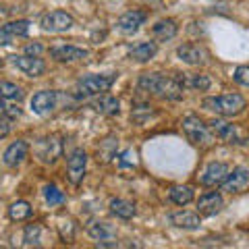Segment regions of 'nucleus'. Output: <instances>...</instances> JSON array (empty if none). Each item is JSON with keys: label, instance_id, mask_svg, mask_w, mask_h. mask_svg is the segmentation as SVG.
<instances>
[{"label": "nucleus", "instance_id": "393cba45", "mask_svg": "<svg viewBox=\"0 0 249 249\" xmlns=\"http://www.w3.org/2000/svg\"><path fill=\"white\" fill-rule=\"evenodd\" d=\"M168 197L177 206H187L189 201H193V189L189 185H175L173 189L168 191Z\"/></svg>", "mask_w": 249, "mask_h": 249}, {"label": "nucleus", "instance_id": "a878e982", "mask_svg": "<svg viewBox=\"0 0 249 249\" xmlns=\"http://www.w3.org/2000/svg\"><path fill=\"white\" fill-rule=\"evenodd\" d=\"M25 91L19 85H15L11 81H0V100H13V102H21Z\"/></svg>", "mask_w": 249, "mask_h": 249}, {"label": "nucleus", "instance_id": "4468645a", "mask_svg": "<svg viewBox=\"0 0 249 249\" xmlns=\"http://www.w3.org/2000/svg\"><path fill=\"white\" fill-rule=\"evenodd\" d=\"M177 56L187 65H204L208 60V50L199 44H183L177 48Z\"/></svg>", "mask_w": 249, "mask_h": 249}, {"label": "nucleus", "instance_id": "a211bd4d", "mask_svg": "<svg viewBox=\"0 0 249 249\" xmlns=\"http://www.w3.org/2000/svg\"><path fill=\"white\" fill-rule=\"evenodd\" d=\"M27 152H29V145L19 139V142H15V143H11L9 147H6V152H4V156H2V160H4V164H6V166L15 168V166H19L21 162L27 158Z\"/></svg>", "mask_w": 249, "mask_h": 249}, {"label": "nucleus", "instance_id": "6ab92c4d", "mask_svg": "<svg viewBox=\"0 0 249 249\" xmlns=\"http://www.w3.org/2000/svg\"><path fill=\"white\" fill-rule=\"evenodd\" d=\"M93 108H96L100 114L114 116V114H119V110H121V102L114 96H110V93H100V98L93 102Z\"/></svg>", "mask_w": 249, "mask_h": 249}, {"label": "nucleus", "instance_id": "1a4fd4ad", "mask_svg": "<svg viewBox=\"0 0 249 249\" xmlns=\"http://www.w3.org/2000/svg\"><path fill=\"white\" fill-rule=\"evenodd\" d=\"M229 173H231L229 164H224V162H210L199 177V183L206 187H220L224 183V178L229 177Z\"/></svg>", "mask_w": 249, "mask_h": 249}, {"label": "nucleus", "instance_id": "c85d7f7f", "mask_svg": "<svg viewBox=\"0 0 249 249\" xmlns=\"http://www.w3.org/2000/svg\"><path fill=\"white\" fill-rule=\"evenodd\" d=\"M42 241V227L40 224H27L25 227V232H23V245L25 247H31V245H40Z\"/></svg>", "mask_w": 249, "mask_h": 249}, {"label": "nucleus", "instance_id": "f03ea898", "mask_svg": "<svg viewBox=\"0 0 249 249\" xmlns=\"http://www.w3.org/2000/svg\"><path fill=\"white\" fill-rule=\"evenodd\" d=\"M201 106L210 112H216L218 116H237L245 110L247 102L241 93H224V96L206 98Z\"/></svg>", "mask_w": 249, "mask_h": 249}, {"label": "nucleus", "instance_id": "aec40b11", "mask_svg": "<svg viewBox=\"0 0 249 249\" xmlns=\"http://www.w3.org/2000/svg\"><path fill=\"white\" fill-rule=\"evenodd\" d=\"M156 52H158V46L154 42H139L129 50V56L137 62H147L156 56Z\"/></svg>", "mask_w": 249, "mask_h": 249}, {"label": "nucleus", "instance_id": "c756f323", "mask_svg": "<svg viewBox=\"0 0 249 249\" xmlns=\"http://www.w3.org/2000/svg\"><path fill=\"white\" fill-rule=\"evenodd\" d=\"M44 197H46V201H48L50 206H58V204H62L65 201V193H62L56 185H46L44 187Z\"/></svg>", "mask_w": 249, "mask_h": 249}, {"label": "nucleus", "instance_id": "ddd939ff", "mask_svg": "<svg viewBox=\"0 0 249 249\" xmlns=\"http://www.w3.org/2000/svg\"><path fill=\"white\" fill-rule=\"evenodd\" d=\"M11 60L19 71H23L29 77H40L46 73V62L40 56H29V54H25V56H11Z\"/></svg>", "mask_w": 249, "mask_h": 249}, {"label": "nucleus", "instance_id": "2f4dec72", "mask_svg": "<svg viewBox=\"0 0 249 249\" xmlns=\"http://www.w3.org/2000/svg\"><path fill=\"white\" fill-rule=\"evenodd\" d=\"M187 83H189V88L199 89V91H206V89H210V85H212V81H210L206 75H191L189 79H187Z\"/></svg>", "mask_w": 249, "mask_h": 249}, {"label": "nucleus", "instance_id": "b1692460", "mask_svg": "<svg viewBox=\"0 0 249 249\" xmlns=\"http://www.w3.org/2000/svg\"><path fill=\"white\" fill-rule=\"evenodd\" d=\"M110 212L114 216L123 218V220H129V218L135 216V204L129 199H123V197H114V199H110Z\"/></svg>", "mask_w": 249, "mask_h": 249}, {"label": "nucleus", "instance_id": "5701e85b", "mask_svg": "<svg viewBox=\"0 0 249 249\" xmlns=\"http://www.w3.org/2000/svg\"><path fill=\"white\" fill-rule=\"evenodd\" d=\"M152 36L156 37V40H160V42L173 40V37L177 36V23L173 19H162V21H158L152 27Z\"/></svg>", "mask_w": 249, "mask_h": 249}, {"label": "nucleus", "instance_id": "dca6fc26", "mask_svg": "<svg viewBox=\"0 0 249 249\" xmlns=\"http://www.w3.org/2000/svg\"><path fill=\"white\" fill-rule=\"evenodd\" d=\"M222 206H224V199L218 191H208L197 199V210H199V214H204V216L218 214L222 210Z\"/></svg>", "mask_w": 249, "mask_h": 249}, {"label": "nucleus", "instance_id": "20e7f679", "mask_svg": "<svg viewBox=\"0 0 249 249\" xmlns=\"http://www.w3.org/2000/svg\"><path fill=\"white\" fill-rule=\"evenodd\" d=\"M116 81V75H85L77 81V93L79 96H100L106 93Z\"/></svg>", "mask_w": 249, "mask_h": 249}, {"label": "nucleus", "instance_id": "c9c22d12", "mask_svg": "<svg viewBox=\"0 0 249 249\" xmlns=\"http://www.w3.org/2000/svg\"><path fill=\"white\" fill-rule=\"evenodd\" d=\"M42 44H27V48H25V52L29 54V56H40L42 54Z\"/></svg>", "mask_w": 249, "mask_h": 249}, {"label": "nucleus", "instance_id": "f3484780", "mask_svg": "<svg viewBox=\"0 0 249 249\" xmlns=\"http://www.w3.org/2000/svg\"><path fill=\"white\" fill-rule=\"evenodd\" d=\"M50 56L58 62H75L88 56V50L77 48V46H54L50 48Z\"/></svg>", "mask_w": 249, "mask_h": 249}, {"label": "nucleus", "instance_id": "f704fd0d", "mask_svg": "<svg viewBox=\"0 0 249 249\" xmlns=\"http://www.w3.org/2000/svg\"><path fill=\"white\" fill-rule=\"evenodd\" d=\"M11 133V124H9V119H4L2 114H0V139L6 137Z\"/></svg>", "mask_w": 249, "mask_h": 249}, {"label": "nucleus", "instance_id": "72a5a7b5", "mask_svg": "<svg viewBox=\"0 0 249 249\" xmlns=\"http://www.w3.org/2000/svg\"><path fill=\"white\" fill-rule=\"evenodd\" d=\"M116 162H119V166L124 168V166H135V152L133 150H124L121 156H116Z\"/></svg>", "mask_w": 249, "mask_h": 249}, {"label": "nucleus", "instance_id": "7c9ffc66", "mask_svg": "<svg viewBox=\"0 0 249 249\" xmlns=\"http://www.w3.org/2000/svg\"><path fill=\"white\" fill-rule=\"evenodd\" d=\"M0 114L11 121V119H19L23 110L17 104H13V100H0Z\"/></svg>", "mask_w": 249, "mask_h": 249}, {"label": "nucleus", "instance_id": "f257e3e1", "mask_svg": "<svg viewBox=\"0 0 249 249\" xmlns=\"http://www.w3.org/2000/svg\"><path fill=\"white\" fill-rule=\"evenodd\" d=\"M137 88L145 91V93H152V96H158V98H164V100H177L183 98V91H185V77L181 73H175V75H164V73H143L139 77V83Z\"/></svg>", "mask_w": 249, "mask_h": 249}, {"label": "nucleus", "instance_id": "f8f14e48", "mask_svg": "<svg viewBox=\"0 0 249 249\" xmlns=\"http://www.w3.org/2000/svg\"><path fill=\"white\" fill-rule=\"evenodd\" d=\"M88 232L93 241H98V247H119L114 241V229L108 222H91Z\"/></svg>", "mask_w": 249, "mask_h": 249}, {"label": "nucleus", "instance_id": "0eeeda50", "mask_svg": "<svg viewBox=\"0 0 249 249\" xmlns=\"http://www.w3.org/2000/svg\"><path fill=\"white\" fill-rule=\"evenodd\" d=\"M36 154H37V158H40L44 164H54V162L60 158V154H62L60 137L58 135H48V137L40 139L37 145H36Z\"/></svg>", "mask_w": 249, "mask_h": 249}, {"label": "nucleus", "instance_id": "2eb2a0df", "mask_svg": "<svg viewBox=\"0 0 249 249\" xmlns=\"http://www.w3.org/2000/svg\"><path fill=\"white\" fill-rule=\"evenodd\" d=\"M145 19H147L145 11H127L119 17L116 25H119V29L123 31V34H135V31L139 29V25L145 23Z\"/></svg>", "mask_w": 249, "mask_h": 249}, {"label": "nucleus", "instance_id": "412c9836", "mask_svg": "<svg viewBox=\"0 0 249 249\" xmlns=\"http://www.w3.org/2000/svg\"><path fill=\"white\" fill-rule=\"evenodd\" d=\"M170 222L175 224V227L178 229H187V231H196L199 229V216L197 214H193V212H175V214H170Z\"/></svg>", "mask_w": 249, "mask_h": 249}, {"label": "nucleus", "instance_id": "39448f33", "mask_svg": "<svg viewBox=\"0 0 249 249\" xmlns=\"http://www.w3.org/2000/svg\"><path fill=\"white\" fill-rule=\"evenodd\" d=\"M210 131L214 133V137H218L220 142L224 143H231V145H243L247 142V135L241 131L237 124L227 123V121H220V119H214L212 123L208 124Z\"/></svg>", "mask_w": 249, "mask_h": 249}, {"label": "nucleus", "instance_id": "6e6552de", "mask_svg": "<svg viewBox=\"0 0 249 249\" xmlns=\"http://www.w3.org/2000/svg\"><path fill=\"white\" fill-rule=\"evenodd\" d=\"M85 170H88V154H85L81 147L71 152L67 160V177L73 185H79L85 177Z\"/></svg>", "mask_w": 249, "mask_h": 249}, {"label": "nucleus", "instance_id": "473e14b6", "mask_svg": "<svg viewBox=\"0 0 249 249\" xmlns=\"http://www.w3.org/2000/svg\"><path fill=\"white\" fill-rule=\"evenodd\" d=\"M235 83L243 85V88H249V65H241L235 69V75H232Z\"/></svg>", "mask_w": 249, "mask_h": 249}, {"label": "nucleus", "instance_id": "7ed1b4c3", "mask_svg": "<svg viewBox=\"0 0 249 249\" xmlns=\"http://www.w3.org/2000/svg\"><path fill=\"white\" fill-rule=\"evenodd\" d=\"M183 131H185V135L187 139L193 143V145H197V147H212L214 142H216V137L214 133L210 131V127L204 123V121H199V116L196 114H189V116H185L183 119Z\"/></svg>", "mask_w": 249, "mask_h": 249}, {"label": "nucleus", "instance_id": "9b49d317", "mask_svg": "<svg viewBox=\"0 0 249 249\" xmlns=\"http://www.w3.org/2000/svg\"><path fill=\"white\" fill-rule=\"evenodd\" d=\"M247 185H249V168L237 166V168L231 170L229 177L224 178V183L220 187H222V191H227V193H241V191L247 189Z\"/></svg>", "mask_w": 249, "mask_h": 249}, {"label": "nucleus", "instance_id": "4c0bfd02", "mask_svg": "<svg viewBox=\"0 0 249 249\" xmlns=\"http://www.w3.org/2000/svg\"><path fill=\"white\" fill-rule=\"evenodd\" d=\"M2 65H4V60H2V58H0V69H2Z\"/></svg>", "mask_w": 249, "mask_h": 249}, {"label": "nucleus", "instance_id": "cd10ccee", "mask_svg": "<svg viewBox=\"0 0 249 249\" xmlns=\"http://www.w3.org/2000/svg\"><path fill=\"white\" fill-rule=\"evenodd\" d=\"M2 31H6L11 37H23L29 34V21H25V19L11 21V23H6V25H2Z\"/></svg>", "mask_w": 249, "mask_h": 249}, {"label": "nucleus", "instance_id": "423d86ee", "mask_svg": "<svg viewBox=\"0 0 249 249\" xmlns=\"http://www.w3.org/2000/svg\"><path fill=\"white\" fill-rule=\"evenodd\" d=\"M40 25L44 31H50V34H62L75 25V19L65 11H50L40 19Z\"/></svg>", "mask_w": 249, "mask_h": 249}, {"label": "nucleus", "instance_id": "4be33fe9", "mask_svg": "<svg viewBox=\"0 0 249 249\" xmlns=\"http://www.w3.org/2000/svg\"><path fill=\"white\" fill-rule=\"evenodd\" d=\"M116 147H119V139H116L114 135H108L106 139H102L98 145V162H102V164H106V162H110L112 158H116Z\"/></svg>", "mask_w": 249, "mask_h": 249}, {"label": "nucleus", "instance_id": "9d476101", "mask_svg": "<svg viewBox=\"0 0 249 249\" xmlns=\"http://www.w3.org/2000/svg\"><path fill=\"white\" fill-rule=\"evenodd\" d=\"M56 106H58V93L52 91V89H42V91L34 93V98H31V108H34V112L40 114V116L54 112Z\"/></svg>", "mask_w": 249, "mask_h": 249}, {"label": "nucleus", "instance_id": "bb28decb", "mask_svg": "<svg viewBox=\"0 0 249 249\" xmlns=\"http://www.w3.org/2000/svg\"><path fill=\"white\" fill-rule=\"evenodd\" d=\"M31 206L27 204V201H15V204H11V208H9V218L11 220H17V222H21V220H27V218L31 216Z\"/></svg>", "mask_w": 249, "mask_h": 249}, {"label": "nucleus", "instance_id": "e433bc0d", "mask_svg": "<svg viewBox=\"0 0 249 249\" xmlns=\"http://www.w3.org/2000/svg\"><path fill=\"white\" fill-rule=\"evenodd\" d=\"M15 40V37H11L6 31H2V27H0V46H6V44H11Z\"/></svg>", "mask_w": 249, "mask_h": 249}]
</instances>
